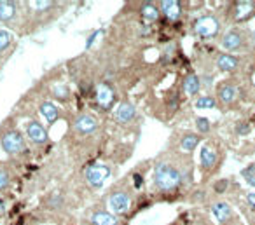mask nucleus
Wrapping results in <instances>:
<instances>
[{
    "label": "nucleus",
    "mask_w": 255,
    "mask_h": 225,
    "mask_svg": "<svg viewBox=\"0 0 255 225\" xmlns=\"http://www.w3.org/2000/svg\"><path fill=\"white\" fill-rule=\"evenodd\" d=\"M11 46V33L7 30H0V53Z\"/></svg>",
    "instance_id": "nucleus-25"
},
{
    "label": "nucleus",
    "mask_w": 255,
    "mask_h": 225,
    "mask_svg": "<svg viewBox=\"0 0 255 225\" xmlns=\"http://www.w3.org/2000/svg\"><path fill=\"white\" fill-rule=\"evenodd\" d=\"M221 25H219V19L212 14H206L201 16V18L196 19V23H194V32H196L199 37L203 38H210V37H215L217 32H219Z\"/></svg>",
    "instance_id": "nucleus-2"
},
{
    "label": "nucleus",
    "mask_w": 255,
    "mask_h": 225,
    "mask_svg": "<svg viewBox=\"0 0 255 225\" xmlns=\"http://www.w3.org/2000/svg\"><path fill=\"white\" fill-rule=\"evenodd\" d=\"M53 95L56 96L58 99H66V98H68V95H70V91H68V88H66V86H54V88H53Z\"/></svg>",
    "instance_id": "nucleus-26"
},
{
    "label": "nucleus",
    "mask_w": 255,
    "mask_h": 225,
    "mask_svg": "<svg viewBox=\"0 0 255 225\" xmlns=\"http://www.w3.org/2000/svg\"><path fill=\"white\" fill-rule=\"evenodd\" d=\"M197 143H199V138H197L196 134H186L180 141L182 149L187 150V152H192V150L197 147Z\"/></svg>",
    "instance_id": "nucleus-23"
},
{
    "label": "nucleus",
    "mask_w": 255,
    "mask_h": 225,
    "mask_svg": "<svg viewBox=\"0 0 255 225\" xmlns=\"http://www.w3.org/2000/svg\"><path fill=\"white\" fill-rule=\"evenodd\" d=\"M241 176L245 178V182L250 185V187H255V166H248L241 171Z\"/></svg>",
    "instance_id": "nucleus-24"
},
{
    "label": "nucleus",
    "mask_w": 255,
    "mask_h": 225,
    "mask_svg": "<svg viewBox=\"0 0 255 225\" xmlns=\"http://www.w3.org/2000/svg\"><path fill=\"white\" fill-rule=\"evenodd\" d=\"M140 183H143V178L140 175H135V185L136 187H140Z\"/></svg>",
    "instance_id": "nucleus-34"
},
{
    "label": "nucleus",
    "mask_w": 255,
    "mask_h": 225,
    "mask_svg": "<svg viewBox=\"0 0 255 225\" xmlns=\"http://www.w3.org/2000/svg\"><path fill=\"white\" fill-rule=\"evenodd\" d=\"M240 65V60L232 54H221L217 58V66L222 70V72H232L236 66Z\"/></svg>",
    "instance_id": "nucleus-15"
},
{
    "label": "nucleus",
    "mask_w": 255,
    "mask_h": 225,
    "mask_svg": "<svg viewBox=\"0 0 255 225\" xmlns=\"http://www.w3.org/2000/svg\"><path fill=\"white\" fill-rule=\"evenodd\" d=\"M196 128L199 133H208L210 131V121L206 117H197L196 119Z\"/></svg>",
    "instance_id": "nucleus-27"
},
{
    "label": "nucleus",
    "mask_w": 255,
    "mask_h": 225,
    "mask_svg": "<svg viewBox=\"0 0 255 225\" xmlns=\"http://www.w3.org/2000/svg\"><path fill=\"white\" fill-rule=\"evenodd\" d=\"M227 185H229L227 180H221V182H217V183H215V192L222 194V192H224L225 189H227Z\"/></svg>",
    "instance_id": "nucleus-31"
},
{
    "label": "nucleus",
    "mask_w": 255,
    "mask_h": 225,
    "mask_svg": "<svg viewBox=\"0 0 255 225\" xmlns=\"http://www.w3.org/2000/svg\"><path fill=\"white\" fill-rule=\"evenodd\" d=\"M9 182H11V178H9V173L5 171V169H0V191L7 189L9 187Z\"/></svg>",
    "instance_id": "nucleus-29"
},
{
    "label": "nucleus",
    "mask_w": 255,
    "mask_h": 225,
    "mask_svg": "<svg viewBox=\"0 0 255 225\" xmlns=\"http://www.w3.org/2000/svg\"><path fill=\"white\" fill-rule=\"evenodd\" d=\"M135 117H136V110L131 103L124 101V103H121L119 107H117V110H116L117 122H121V124H129Z\"/></svg>",
    "instance_id": "nucleus-11"
},
{
    "label": "nucleus",
    "mask_w": 255,
    "mask_h": 225,
    "mask_svg": "<svg viewBox=\"0 0 255 225\" xmlns=\"http://www.w3.org/2000/svg\"><path fill=\"white\" fill-rule=\"evenodd\" d=\"M212 211L217 220L221 222V225H231L232 218H234V211H232L231 206L225 204V202H217V204H213Z\"/></svg>",
    "instance_id": "nucleus-9"
},
{
    "label": "nucleus",
    "mask_w": 255,
    "mask_h": 225,
    "mask_svg": "<svg viewBox=\"0 0 255 225\" xmlns=\"http://www.w3.org/2000/svg\"><path fill=\"white\" fill-rule=\"evenodd\" d=\"M27 134L28 138H30L33 143H37V145H42V143H46L47 141V133L46 129H44V126L40 124V122L37 121H30L27 124Z\"/></svg>",
    "instance_id": "nucleus-7"
},
{
    "label": "nucleus",
    "mask_w": 255,
    "mask_h": 225,
    "mask_svg": "<svg viewBox=\"0 0 255 225\" xmlns=\"http://www.w3.org/2000/svg\"><path fill=\"white\" fill-rule=\"evenodd\" d=\"M2 149L9 154V156H16L25 150V140L18 131H5L2 134Z\"/></svg>",
    "instance_id": "nucleus-3"
},
{
    "label": "nucleus",
    "mask_w": 255,
    "mask_h": 225,
    "mask_svg": "<svg viewBox=\"0 0 255 225\" xmlns=\"http://www.w3.org/2000/svg\"><path fill=\"white\" fill-rule=\"evenodd\" d=\"M37 9H39V11H44V9H49V7H53L54 5V2H37Z\"/></svg>",
    "instance_id": "nucleus-32"
},
{
    "label": "nucleus",
    "mask_w": 255,
    "mask_h": 225,
    "mask_svg": "<svg viewBox=\"0 0 255 225\" xmlns=\"http://www.w3.org/2000/svg\"><path fill=\"white\" fill-rule=\"evenodd\" d=\"M47 206L62 208V206H63V197H62L60 194H53L49 199H47Z\"/></svg>",
    "instance_id": "nucleus-28"
},
{
    "label": "nucleus",
    "mask_w": 255,
    "mask_h": 225,
    "mask_svg": "<svg viewBox=\"0 0 255 225\" xmlns=\"http://www.w3.org/2000/svg\"><path fill=\"white\" fill-rule=\"evenodd\" d=\"M247 202L252 210H255V192H250V194L247 195Z\"/></svg>",
    "instance_id": "nucleus-33"
},
{
    "label": "nucleus",
    "mask_w": 255,
    "mask_h": 225,
    "mask_svg": "<svg viewBox=\"0 0 255 225\" xmlns=\"http://www.w3.org/2000/svg\"><path fill=\"white\" fill-rule=\"evenodd\" d=\"M91 224L93 225H119L116 215L108 213V211H96L95 215H91Z\"/></svg>",
    "instance_id": "nucleus-14"
},
{
    "label": "nucleus",
    "mask_w": 255,
    "mask_h": 225,
    "mask_svg": "<svg viewBox=\"0 0 255 225\" xmlns=\"http://www.w3.org/2000/svg\"><path fill=\"white\" fill-rule=\"evenodd\" d=\"M182 175L175 166L168 162H159L154 169V183L161 191H173L180 185Z\"/></svg>",
    "instance_id": "nucleus-1"
},
{
    "label": "nucleus",
    "mask_w": 255,
    "mask_h": 225,
    "mask_svg": "<svg viewBox=\"0 0 255 225\" xmlns=\"http://www.w3.org/2000/svg\"><path fill=\"white\" fill-rule=\"evenodd\" d=\"M161 11L170 21H177L182 14V5L177 0H164V2H161Z\"/></svg>",
    "instance_id": "nucleus-12"
},
{
    "label": "nucleus",
    "mask_w": 255,
    "mask_h": 225,
    "mask_svg": "<svg viewBox=\"0 0 255 225\" xmlns=\"http://www.w3.org/2000/svg\"><path fill=\"white\" fill-rule=\"evenodd\" d=\"M129 204H131L129 195L121 191L114 192V194L110 195V199H108V206H110V210H112L114 213H123V211H126L128 208H129Z\"/></svg>",
    "instance_id": "nucleus-6"
},
{
    "label": "nucleus",
    "mask_w": 255,
    "mask_h": 225,
    "mask_svg": "<svg viewBox=\"0 0 255 225\" xmlns=\"http://www.w3.org/2000/svg\"><path fill=\"white\" fill-rule=\"evenodd\" d=\"M194 107H196L197 110H212V108L217 107V103L212 96H199V98L196 99Z\"/></svg>",
    "instance_id": "nucleus-22"
},
{
    "label": "nucleus",
    "mask_w": 255,
    "mask_h": 225,
    "mask_svg": "<svg viewBox=\"0 0 255 225\" xmlns=\"http://www.w3.org/2000/svg\"><path fill=\"white\" fill-rule=\"evenodd\" d=\"M16 11H18L16 2H11V0H2L0 2V19L2 21H11L16 16Z\"/></svg>",
    "instance_id": "nucleus-16"
},
{
    "label": "nucleus",
    "mask_w": 255,
    "mask_h": 225,
    "mask_svg": "<svg viewBox=\"0 0 255 225\" xmlns=\"http://www.w3.org/2000/svg\"><path fill=\"white\" fill-rule=\"evenodd\" d=\"M234 9H236V12H234L236 21H247V19L255 12V2H248V0L238 2Z\"/></svg>",
    "instance_id": "nucleus-13"
},
{
    "label": "nucleus",
    "mask_w": 255,
    "mask_h": 225,
    "mask_svg": "<svg viewBox=\"0 0 255 225\" xmlns=\"http://www.w3.org/2000/svg\"><path fill=\"white\" fill-rule=\"evenodd\" d=\"M199 161H201V166L205 169H212L217 162V154L213 149L210 147H203L201 149V156H199Z\"/></svg>",
    "instance_id": "nucleus-17"
},
{
    "label": "nucleus",
    "mask_w": 255,
    "mask_h": 225,
    "mask_svg": "<svg viewBox=\"0 0 255 225\" xmlns=\"http://www.w3.org/2000/svg\"><path fill=\"white\" fill-rule=\"evenodd\" d=\"M222 47L225 51H240L245 47V33L241 30H231L222 38Z\"/></svg>",
    "instance_id": "nucleus-5"
},
{
    "label": "nucleus",
    "mask_w": 255,
    "mask_h": 225,
    "mask_svg": "<svg viewBox=\"0 0 255 225\" xmlns=\"http://www.w3.org/2000/svg\"><path fill=\"white\" fill-rule=\"evenodd\" d=\"M184 89H186L187 95H196L199 89H201V80L197 75H187L184 79Z\"/></svg>",
    "instance_id": "nucleus-19"
},
{
    "label": "nucleus",
    "mask_w": 255,
    "mask_h": 225,
    "mask_svg": "<svg viewBox=\"0 0 255 225\" xmlns=\"http://www.w3.org/2000/svg\"><path fill=\"white\" fill-rule=\"evenodd\" d=\"M2 206H4V201H2V199H0V208H2Z\"/></svg>",
    "instance_id": "nucleus-35"
},
{
    "label": "nucleus",
    "mask_w": 255,
    "mask_h": 225,
    "mask_svg": "<svg viewBox=\"0 0 255 225\" xmlns=\"http://www.w3.org/2000/svg\"><path fill=\"white\" fill-rule=\"evenodd\" d=\"M234 98V86L232 84H221L219 86V99L221 103H231Z\"/></svg>",
    "instance_id": "nucleus-20"
},
{
    "label": "nucleus",
    "mask_w": 255,
    "mask_h": 225,
    "mask_svg": "<svg viewBox=\"0 0 255 225\" xmlns=\"http://www.w3.org/2000/svg\"><path fill=\"white\" fill-rule=\"evenodd\" d=\"M98 128V122L93 115L89 114H82L77 117L75 121V131H79L81 134H93Z\"/></svg>",
    "instance_id": "nucleus-8"
},
{
    "label": "nucleus",
    "mask_w": 255,
    "mask_h": 225,
    "mask_svg": "<svg viewBox=\"0 0 255 225\" xmlns=\"http://www.w3.org/2000/svg\"><path fill=\"white\" fill-rule=\"evenodd\" d=\"M114 89L110 88L108 84H100L96 88V99H98V105H100L103 110L112 107L114 103Z\"/></svg>",
    "instance_id": "nucleus-10"
},
{
    "label": "nucleus",
    "mask_w": 255,
    "mask_h": 225,
    "mask_svg": "<svg viewBox=\"0 0 255 225\" xmlns=\"http://www.w3.org/2000/svg\"><path fill=\"white\" fill-rule=\"evenodd\" d=\"M108 176H110V168L108 166L95 164L86 169V178H88L89 185H93V187H101Z\"/></svg>",
    "instance_id": "nucleus-4"
},
{
    "label": "nucleus",
    "mask_w": 255,
    "mask_h": 225,
    "mask_svg": "<svg viewBox=\"0 0 255 225\" xmlns=\"http://www.w3.org/2000/svg\"><path fill=\"white\" fill-rule=\"evenodd\" d=\"M142 18L147 19V21H156L159 18V9L156 4L152 2H147V4H143L142 7Z\"/></svg>",
    "instance_id": "nucleus-21"
},
{
    "label": "nucleus",
    "mask_w": 255,
    "mask_h": 225,
    "mask_svg": "<svg viewBox=\"0 0 255 225\" xmlns=\"http://www.w3.org/2000/svg\"><path fill=\"white\" fill-rule=\"evenodd\" d=\"M236 133L238 134H248L250 133V126H248L247 122H238V124H236Z\"/></svg>",
    "instance_id": "nucleus-30"
},
{
    "label": "nucleus",
    "mask_w": 255,
    "mask_h": 225,
    "mask_svg": "<svg viewBox=\"0 0 255 225\" xmlns=\"http://www.w3.org/2000/svg\"><path fill=\"white\" fill-rule=\"evenodd\" d=\"M40 114L44 115V119H46L49 124H53L56 119H58L60 112L58 108H56V105L54 103H49V101H44L42 105H40Z\"/></svg>",
    "instance_id": "nucleus-18"
}]
</instances>
